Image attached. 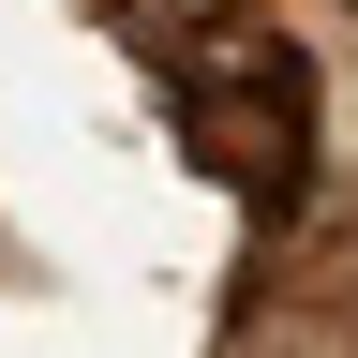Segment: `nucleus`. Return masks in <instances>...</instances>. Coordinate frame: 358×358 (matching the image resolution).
Listing matches in <instances>:
<instances>
[{
    "label": "nucleus",
    "instance_id": "nucleus-1",
    "mask_svg": "<svg viewBox=\"0 0 358 358\" xmlns=\"http://www.w3.org/2000/svg\"><path fill=\"white\" fill-rule=\"evenodd\" d=\"M164 120H179V150H194L224 194H299L313 179V60L299 45H194V60H164Z\"/></svg>",
    "mask_w": 358,
    "mask_h": 358
},
{
    "label": "nucleus",
    "instance_id": "nucleus-2",
    "mask_svg": "<svg viewBox=\"0 0 358 358\" xmlns=\"http://www.w3.org/2000/svg\"><path fill=\"white\" fill-rule=\"evenodd\" d=\"M239 358H358V313L343 299H268V313H239Z\"/></svg>",
    "mask_w": 358,
    "mask_h": 358
}]
</instances>
